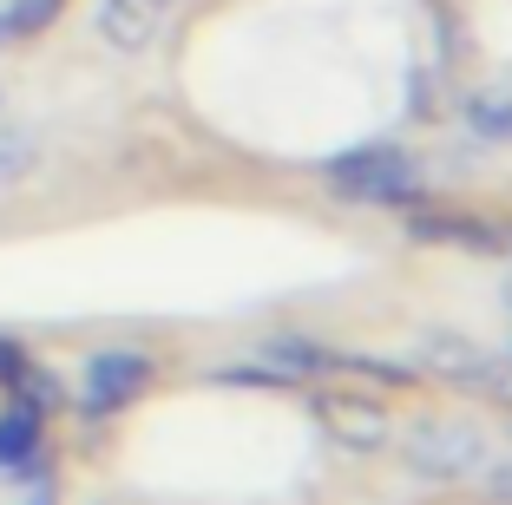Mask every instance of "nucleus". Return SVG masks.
<instances>
[{
  "label": "nucleus",
  "instance_id": "obj_1",
  "mask_svg": "<svg viewBox=\"0 0 512 505\" xmlns=\"http://www.w3.org/2000/svg\"><path fill=\"white\" fill-rule=\"evenodd\" d=\"M322 178H329V191L348 197V204H381V210L421 204V164L407 158L401 145H355V151L322 164Z\"/></svg>",
  "mask_w": 512,
  "mask_h": 505
},
{
  "label": "nucleus",
  "instance_id": "obj_2",
  "mask_svg": "<svg viewBox=\"0 0 512 505\" xmlns=\"http://www.w3.org/2000/svg\"><path fill=\"white\" fill-rule=\"evenodd\" d=\"M401 466L427 486H453L467 473H486V433L473 420H421L401 440Z\"/></svg>",
  "mask_w": 512,
  "mask_h": 505
},
{
  "label": "nucleus",
  "instance_id": "obj_3",
  "mask_svg": "<svg viewBox=\"0 0 512 505\" xmlns=\"http://www.w3.org/2000/svg\"><path fill=\"white\" fill-rule=\"evenodd\" d=\"M151 361L138 355V348H92L86 355V368H79V420H112V414H125V407L138 401L151 387Z\"/></svg>",
  "mask_w": 512,
  "mask_h": 505
},
{
  "label": "nucleus",
  "instance_id": "obj_4",
  "mask_svg": "<svg viewBox=\"0 0 512 505\" xmlns=\"http://www.w3.org/2000/svg\"><path fill=\"white\" fill-rule=\"evenodd\" d=\"M407 361L421 374H434V381H447V387H467V394H486V381H493V368H499L493 348H480L473 335H460V328H447V322H427L421 335H414V355Z\"/></svg>",
  "mask_w": 512,
  "mask_h": 505
},
{
  "label": "nucleus",
  "instance_id": "obj_5",
  "mask_svg": "<svg viewBox=\"0 0 512 505\" xmlns=\"http://www.w3.org/2000/svg\"><path fill=\"white\" fill-rule=\"evenodd\" d=\"M316 420L348 446V453H388L394 446V414L375 394H355V387H316Z\"/></svg>",
  "mask_w": 512,
  "mask_h": 505
},
{
  "label": "nucleus",
  "instance_id": "obj_6",
  "mask_svg": "<svg viewBox=\"0 0 512 505\" xmlns=\"http://www.w3.org/2000/svg\"><path fill=\"white\" fill-rule=\"evenodd\" d=\"M401 230L414 243H460V250H473V256H512V223H499V217H460V210L407 204Z\"/></svg>",
  "mask_w": 512,
  "mask_h": 505
},
{
  "label": "nucleus",
  "instance_id": "obj_7",
  "mask_svg": "<svg viewBox=\"0 0 512 505\" xmlns=\"http://www.w3.org/2000/svg\"><path fill=\"white\" fill-rule=\"evenodd\" d=\"M92 33H99L112 53H145V46L165 33V0H99V7H92Z\"/></svg>",
  "mask_w": 512,
  "mask_h": 505
},
{
  "label": "nucleus",
  "instance_id": "obj_8",
  "mask_svg": "<svg viewBox=\"0 0 512 505\" xmlns=\"http://www.w3.org/2000/svg\"><path fill=\"white\" fill-rule=\"evenodd\" d=\"M46 440V414H33V407H7L0 414V473H14L20 460H33Z\"/></svg>",
  "mask_w": 512,
  "mask_h": 505
},
{
  "label": "nucleus",
  "instance_id": "obj_9",
  "mask_svg": "<svg viewBox=\"0 0 512 505\" xmlns=\"http://www.w3.org/2000/svg\"><path fill=\"white\" fill-rule=\"evenodd\" d=\"M467 132L486 145H512V92H473L467 99Z\"/></svg>",
  "mask_w": 512,
  "mask_h": 505
},
{
  "label": "nucleus",
  "instance_id": "obj_10",
  "mask_svg": "<svg viewBox=\"0 0 512 505\" xmlns=\"http://www.w3.org/2000/svg\"><path fill=\"white\" fill-rule=\"evenodd\" d=\"M7 387H14V407H33V414H60V407H66L60 374H53V368H33V361H27V368H20Z\"/></svg>",
  "mask_w": 512,
  "mask_h": 505
},
{
  "label": "nucleus",
  "instance_id": "obj_11",
  "mask_svg": "<svg viewBox=\"0 0 512 505\" xmlns=\"http://www.w3.org/2000/svg\"><path fill=\"white\" fill-rule=\"evenodd\" d=\"M33 158H40L33 125H0V184H20L33 171Z\"/></svg>",
  "mask_w": 512,
  "mask_h": 505
},
{
  "label": "nucleus",
  "instance_id": "obj_12",
  "mask_svg": "<svg viewBox=\"0 0 512 505\" xmlns=\"http://www.w3.org/2000/svg\"><path fill=\"white\" fill-rule=\"evenodd\" d=\"M66 14V0H7L0 20H7V40H27V33H46Z\"/></svg>",
  "mask_w": 512,
  "mask_h": 505
},
{
  "label": "nucleus",
  "instance_id": "obj_13",
  "mask_svg": "<svg viewBox=\"0 0 512 505\" xmlns=\"http://www.w3.org/2000/svg\"><path fill=\"white\" fill-rule=\"evenodd\" d=\"M217 381H224V387H283L289 374H276V368H224Z\"/></svg>",
  "mask_w": 512,
  "mask_h": 505
},
{
  "label": "nucleus",
  "instance_id": "obj_14",
  "mask_svg": "<svg viewBox=\"0 0 512 505\" xmlns=\"http://www.w3.org/2000/svg\"><path fill=\"white\" fill-rule=\"evenodd\" d=\"M486 401H499V407H512V355H499V368H493V381H486Z\"/></svg>",
  "mask_w": 512,
  "mask_h": 505
},
{
  "label": "nucleus",
  "instance_id": "obj_15",
  "mask_svg": "<svg viewBox=\"0 0 512 505\" xmlns=\"http://www.w3.org/2000/svg\"><path fill=\"white\" fill-rule=\"evenodd\" d=\"M20 368H27V355H20V342H7V335H0V387L14 381Z\"/></svg>",
  "mask_w": 512,
  "mask_h": 505
},
{
  "label": "nucleus",
  "instance_id": "obj_16",
  "mask_svg": "<svg viewBox=\"0 0 512 505\" xmlns=\"http://www.w3.org/2000/svg\"><path fill=\"white\" fill-rule=\"evenodd\" d=\"M20 505H60V492H53V473H46V479H27Z\"/></svg>",
  "mask_w": 512,
  "mask_h": 505
},
{
  "label": "nucleus",
  "instance_id": "obj_17",
  "mask_svg": "<svg viewBox=\"0 0 512 505\" xmlns=\"http://www.w3.org/2000/svg\"><path fill=\"white\" fill-rule=\"evenodd\" d=\"M486 479H493V492H499V499L512 505V460H499V466H493V473H486Z\"/></svg>",
  "mask_w": 512,
  "mask_h": 505
},
{
  "label": "nucleus",
  "instance_id": "obj_18",
  "mask_svg": "<svg viewBox=\"0 0 512 505\" xmlns=\"http://www.w3.org/2000/svg\"><path fill=\"white\" fill-rule=\"evenodd\" d=\"M499 302H506V309H512V276H506V283H499Z\"/></svg>",
  "mask_w": 512,
  "mask_h": 505
},
{
  "label": "nucleus",
  "instance_id": "obj_19",
  "mask_svg": "<svg viewBox=\"0 0 512 505\" xmlns=\"http://www.w3.org/2000/svg\"><path fill=\"white\" fill-rule=\"evenodd\" d=\"M0 40H7V20H0Z\"/></svg>",
  "mask_w": 512,
  "mask_h": 505
},
{
  "label": "nucleus",
  "instance_id": "obj_20",
  "mask_svg": "<svg viewBox=\"0 0 512 505\" xmlns=\"http://www.w3.org/2000/svg\"><path fill=\"white\" fill-rule=\"evenodd\" d=\"M165 7H171V0H165Z\"/></svg>",
  "mask_w": 512,
  "mask_h": 505
}]
</instances>
